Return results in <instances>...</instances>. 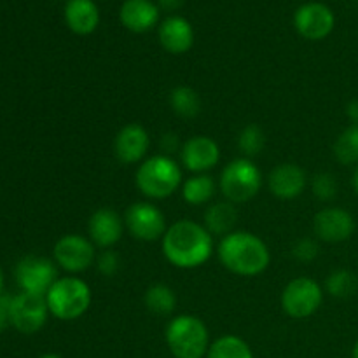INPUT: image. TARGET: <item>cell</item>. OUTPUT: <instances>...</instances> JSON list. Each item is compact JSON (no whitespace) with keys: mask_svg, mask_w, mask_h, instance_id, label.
<instances>
[{"mask_svg":"<svg viewBox=\"0 0 358 358\" xmlns=\"http://www.w3.org/2000/svg\"><path fill=\"white\" fill-rule=\"evenodd\" d=\"M49 308L44 296L21 292L10 303V325L21 334H35L48 320Z\"/></svg>","mask_w":358,"mask_h":358,"instance_id":"obj_11","label":"cell"},{"mask_svg":"<svg viewBox=\"0 0 358 358\" xmlns=\"http://www.w3.org/2000/svg\"><path fill=\"white\" fill-rule=\"evenodd\" d=\"M308 184L306 173L296 163L278 164L271 170L268 177V187L273 196L278 199H296L304 192Z\"/></svg>","mask_w":358,"mask_h":358,"instance_id":"obj_17","label":"cell"},{"mask_svg":"<svg viewBox=\"0 0 358 358\" xmlns=\"http://www.w3.org/2000/svg\"><path fill=\"white\" fill-rule=\"evenodd\" d=\"M205 227L208 229L210 234H219V236H226V234L233 233V227L238 220V212L234 203L231 201H219L208 206L205 212Z\"/></svg>","mask_w":358,"mask_h":358,"instance_id":"obj_21","label":"cell"},{"mask_svg":"<svg viewBox=\"0 0 358 358\" xmlns=\"http://www.w3.org/2000/svg\"><path fill=\"white\" fill-rule=\"evenodd\" d=\"M119 20L133 34H145L156 27L159 7L152 0H126L119 10Z\"/></svg>","mask_w":358,"mask_h":358,"instance_id":"obj_19","label":"cell"},{"mask_svg":"<svg viewBox=\"0 0 358 358\" xmlns=\"http://www.w3.org/2000/svg\"><path fill=\"white\" fill-rule=\"evenodd\" d=\"M206 358H254V353L247 341L238 336L227 334L210 345Z\"/></svg>","mask_w":358,"mask_h":358,"instance_id":"obj_24","label":"cell"},{"mask_svg":"<svg viewBox=\"0 0 358 358\" xmlns=\"http://www.w3.org/2000/svg\"><path fill=\"white\" fill-rule=\"evenodd\" d=\"M16 282L27 294L44 296L58 280V271L51 259L41 255H27L16 264Z\"/></svg>","mask_w":358,"mask_h":358,"instance_id":"obj_9","label":"cell"},{"mask_svg":"<svg viewBox=\"0 0 358 358\" xmlns=\"http://www.w3.org/2000/svg\"><path fill=\"white\" fill-rule=\"evenodd\" d=\"M157 37H159L161 48L170 52V55H184L194 44L192 24L182 16L166 17L161 23Z\"/></svg>","mask_w":358,"mask_h":358,"instance_id":"obj_18","label":"cell"},{"mask_svg":"<svg viewBox=\"0 0 358 358\" xmlns=\"http://www.w3.org/2000/svg\"><path fill=\"white\" fill-rule=\"evenodd\" d=\"M168 350L175 358H203L210 348V332L205 322L194 315L171 318L164 331Z\"/></svg>","mask_w":358,"mask_h":358,"instance_id":"obj_4","label":"cell"},{"mask_svg":"<svg viewBox=\"0 0 358 358\" xmlns=\"http://www.w3.org/2000/svg\"><path fill=\"white\" fill-rule=\"evenodd\" d=\"M145 306L150 313L156 315H170L173 313L177 308V296L171 287L164 285V283H154L147 289L145 297Z\"/></svg>","mask_w":358,"mask_h":358,"instance_id":"obj_23","label":"cell"},{"mask_svg":"<svg viewBox=\"0 0 358 358\" xmlns=\"http://www.w3.org/2000/svg\"><path fill=\"white\" fill-rule=\"evenodd\" d=\"M10 303H13V297L2 294L0 296V334L7 329V325H10Z\"/></svg>","mask_w":358,"mask_h":358,"instance_id":"obj_32","label":"cell"},{"mask_svg":"<svg viewBox=\"0 0 358 358\" xmlns=\"http://www.w3.org/2000/svg\"><path fill=\"white\" fill-rule=\"evenodd\" d=\"M217 255L227 271L238 276H257L271 262L269 248L257 234L248 231H233L220 240Z\"/></svg>","mask_w":358,"mask_h":358,"instance_id":"obj_2","label":"cell"},{"mask_svg":"<svg viewBox=\"0 0 358 358\" xmlns=\"http://www.w3.org/2000/svg\"><path fill=\"white\" fill-rule=\"evenodd\" d=\"M219 187L231 203H247L257 196L262 187V173L248 157H238L227 163L220 173Z\"/></svg>","mask_w":358,"mask_h":358,"instance_id":"obj_6","label":"cell"},{"mask_svg":"<svg viewBox=\"0 0 358 358\" xmlns=\"http://www.w3.org/2000/svg\"><path fill=\"white\" fill-rule=\"evenodd\" d=\"M353 358H358V341L355 343V346H353V353H352Z\"/></svg>","mask_w":358,"mask_h":358,"instance_id":"obj_39","label":"cell"},{"mask_svg":"<svg viewBox=\"0 0 358 358\" xmlns=\"http://www.w3.org/2000/svg\"><path fill=\"white\" fill-rule=\"evenodd\" d=\"M136 187L145 198H170L182 184V170L175 159L166 154L149 157L138 166L135 175Z\"/></svg>","mask_w":358,"mask_h":358,"instance_id":"obj_3","label":"cell"},{"mask_svg":"<svg viewBox=\"0 0 358 358\" xmlns=\"http://www.w3.org/2000/svg\"><path fill=\"white\" fill-rule=\"evenodd\" d=\"M3 294V271L2 268H0V296Z\"/></svg>","mask_w":358,"mask_h":358,"instance_id":"obj_37","label":"cell"},{"mask_svg":"<svg viewBox=\"0 0 358 358\" xmlns=\"http://www.w3.org/2000/svg\"><path fill=\"white\" fill-rule=\"evenodd\" d=\"M352 185H353V189H355V192H357V196H358V166L355 168V171H353Z\"/></svg>","mask_w":358,"mask_h":358,"instance_id":"obj_36","label":"cell"},{"mask_svg":"<svg viewBox=\"0 0 358 358\" xmlns=\"http://www.w3.org/2000/svg\"><path fill=\"white\" fill-rule=\"evenodd\" d=\"M49 313L63 322L83 317L91 306V289L86 282L76 276H63L45 294Z\"/></svg>","mask_w":358,"mask_h":358,"instance_id":"obj_5","label":"cell"},{"mask_svg":"<svg viewBox=\"0 0 358 358\" xmlns=\"http://www.w3.org/2000/svg\"><path fill=\"white\" fill-rule=\"evenodd\" d=\"M161 241L166 261L180 269L199 268L213 254L212 234L205 226L189 219L171 224Z\"/></svg>","mask_w":358,"mask_h":358,"instance_id":"obj_1","label":"cell"},{"mask_svg":"<svg viewBox=\"0 0 358 358\" xmlns=\"http://www.w3.org/2000/svg\"><path fill=\"white\" fill-rule=\"evenodd\" d=\"M325 289L331 296L339 297V299H348L357 294L358 278L355 273L348 271V269H336L327 276Z\"/></svg>","mask_w":358,"mask_h":358,"instance_id":"obj_27","label":"cell"},{"mask_svg":"<svg viewBox=\"0 0 358 358\" xmlns=\"http://www.w3.org/2000/svg\"><path fill=\"white\" fill-rule=\"evenodd\" d=\"M178 149H180V140H178V136L175 133H166V135L161 136V150L166 156L177 152Z\"/></svg>","mask_w":358,"mask_h":358,"instance_id":"obj_33","label":"cell"},{"mask_svg":"<svg viewBox=\"0 0 358 358\" xmlns=\"http://www.w3.org/2000/svg\"><path fill=\"white\" fill-rule=\"evenodd\" d=\"M292 254H294V257L301 262L315 261L318 255L317 241L311 240V238H303V240H299L296 245H294Z\"/></svg>","mask_w":358,"mask_h":358,"instance_id":"obj_30","label":"cell"},{"mask_svg":"<svg viewBox=\"0 0 358 358\" xmlns=\"http://www.w3.org/2000/svg\"><path fill=\"white\" fill-rule=\"evenodd\" d=\"M124 226L129 234L140 241L163 240L168 229L164 213L149 201L129 205L124 213Z\"/></svg>","mask_w":358,"mask_h":358,"instance_id":"obj_8","label":"cell"},{"mask_svg":"<svg viewBox=\"0 0 358 358\" xmlns=\"http://www.w3.org/2000/svg\"><path fill=\"white\" fill-rule=\"evenodd\" d=\"M324 301V290L308 276H299L287 283L282 292V308L287 317L304 320L317 313Z\"/></svg>","mask_w":358,"mask_h":358,"instance_id":"obj_7","label":"cell"},{"mask_svg":"<svg viewBox=\"0 0 358 358\" xmlns=\"http://www.w3.org/2000/svg\"><path fill=\"white\" fill-rule=\"evenodd\" d=\"M124 219L115 212L114 208H98L93 212L87 222V233H90V240L93 241L96 247L100 248H112L124 233Z\"/></svg>","mask_w":358,"mask_h":358,"instance_id":"obj_15","label":"cell"},{"mask_svg":"<svg viewBox=\"0 0 358 358\" xmlns=\"http://www.w3.org/2000/svg\"><path fill=\"white\" fill-rule=\"evenodd\" d=\"M334 156L345 166L358 163V124H352L334 142Z\"/></svg>","mask_w":358,"mask_h":358,"instance_id":"obj_26","label":"cell"},{"mask_svg":"<svg viewBox=\"0 0 358 358\" xmlns=\"http://www.w3.org/2000/svg\"><path fill=\"white\" fill-rule=\"evenodd\" d=\"M215 180L206 173L194 175L182 184V198L185 199V203L194 206L206 205L215 196Z\"/></svg>","mask_w":358,"mask_h":358,"instance_id":"obj_22","label":"cell"},{"mask_svg":"<svg viewBox=\"0 0 358 358\" xmlns=\"http://www.w3.org/2000/svg\"><path fill=\"white\" fill-rule=\"evenodd\" d=\"M170 105L178 117L192 119L201 112V98L189 86H177L170 93Z\"/></svg>","mask_w":358,"mask_h":358,"instance_id":"obj_25","label":"cell"},{"mask_svg":"<svg viewBox=\"0 0 358 358\" xmlns=\"http://www.w3.org/2000/svg\"><path fill=\"white\" fill-rule=\"evenodd\" d=\"M41 358H62V357L56 355V353H45V355H42Z\"/></svg>","mask_w":358,"mask_h":358,"instance_id":"obj_38","label":"cell"},{"mask_svg":"<svg viewBox=\"0 0 358 358\" xmlns=\"http://www.w3.org/2000/svg\"><path fill=\"white\" fill-rule=\"evenodd\" d=\"M353 231L355 220L343 208H324L313 219L315 236L325 243H343L352 238Z\"/></svg>","mask_w":358,"mask_h":358,"instance_id":"obj_13","label":"cell"},{"mask_svg":"<svg viewBox=\"0 0 358 358\" xmlns=\"http://www.w3.org/2000/svg\"><path fill=\"white\" fill-rule=\"evenodd\" d=\"M346 115H348V119L353 122V124H358V100L357 98L346 105Z\"/></svg>","mask_w":358,"mask_h":358,"instance_id":"obj_34","label":"cell"},{"mask_svg":"<svg viewBox=\"0 0 358 358\" xmlns=\"http://www.w3.org/2000/svg\"><path fill=\"white\" fill-rule=\"evenodd\" d=\"M150 147V138L142 124H126L119 129L114 140V154L122 164H135L147 156Z\"/></svg>","mask_w":358,"mask_h":358,"instance_id":"obj_16","label":"cell"},{"mask_svg":"<svg viewBox=\"0 0 358 358\" xmlns=\"http://www.w3.org/2000/svg\"><path fill=\"white\" fill-rule=\"evenodd\" d=\"M65 23L76 35H90L100 24V10L93 0H69L65 6Z\"/></svg>","mask_w":358,"mask_h":358,"instance_id":"obj_20","label":"cell"},{"mask_svg":"<svg viewBox=\"0 0 358 358\" xmlns=\"http://www.w3.org/2000/svg\"><path fill=\"white\" fill-rule=\"evenodd\" d=\"M96 266H98V269H100L101 275L114 276L115 273L119 271V266H121V261H119V255L115 254L114 250L107 248V250H103L96 257Z\"/></svg>","mask_w":358,"mask_h":358,"instance_id":"obj_31","label":"cell"},{"mask_svg":"<svg viewBox=\"0 0 358 358\" xmlns=\"http://www.w3.org/2000/svg\"><path fill=\"white\" fill-rule=\"evenodd\" d=\"M55 262L69 273H83L96 261L94 243L80 234H65L55 243Z\"/></svg>","mask_w":358,"mask_h":358,"instance_id":"obj_10","label":"cell"},{"mask_svg":"<svg viewBox=\"0 0 358 358\" xmlns=\"http://www.w3.org/2000/svg\"><path fill=\"white\" fill-rule=\"evenodd\" d=\"M311 189H313V194L318 199L329 201V199L336 198V194H338V180L331 173H318L315 175Z\"/></svg>","mask_w":358,"mask_h":358,"instance_id":"obj_29","label":"cell"},{"mask_svg":"<svg viewBox=\"0 0 358 358\" xmlns=\"http://www.w3.org/2000/svg\"><path fill=\"white\" fill-rule=\"evenodd\" d=\"M334 24V13L320 2L304 3L294 14V27L306 41H324L332 34Z\"/></svg>","mask_w":358,"mask_h":358,"instance_id":"obj_12","label":"cell"},{"mask_svg":"<svg viewBox=\"0 0 358 358\" xmlns=\"http://www.w3.org/2000/svg\"><path fill=\"white\" fill-rule=\"evenodd\" d=\"M182 164L192 173H206L215 168L220 161V149L210 136L198 135L189 138L180 149Z\"/></svg>","mask_w":358,"mask_h":358,"instance_id":"obj_14","label":"cell"},{"mask_svg":"<svg viewBox=\"0 0 358 358\" xmlns=\"http://www.w3.org/2000/svg\"><path fill=\"white\" fill-rule=\"evenodd\" d=\"M159 6L166 10H175L182 6V0H159Z\"/></svg>","mask_w":358,"mask_h":358,"instance_id":"obj_35","label":"cell"},{"mask_svg":"<svg viewBox=\"0 0 358 358\" xmlns=\"http://www.w3.org/2000/svg\"><path fill=\"white\" fill-rule=\"evenodd\" d=\"M266 145V136L264 131L259 128L257 124H248L241 129L240 136H238V147H240L241 154L245 157H254L264 149Z\"/></svg>","mask_w":358,"mask_h":358,"instance_id":"obj_28","label":"cell"}]
</instances>
